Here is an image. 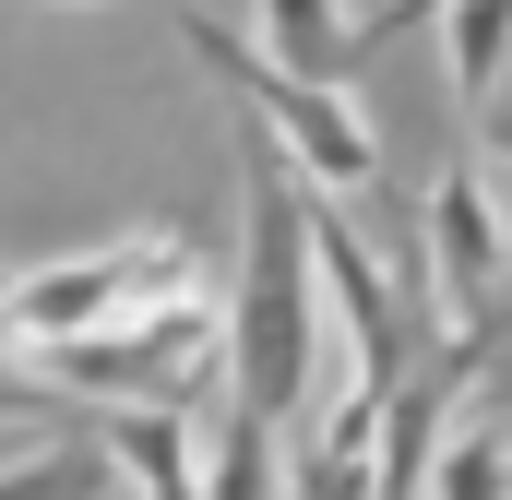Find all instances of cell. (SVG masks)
Wrapping results in <instances>:
<instances>
[{
  "instance_id": "cell-16",
  "label": "cell",
  "mask_w": 512,
  "mask_h": 500,
  "mask_svg": "<svg viewBox=\"0 0 512 500\" xmlns=\"http://www.w3.org/2000/svg\"><path fill=\"white\" fill-rule=\"evenodd\" d=\"M489 429H501V465H512V417H489Z\"/></svg>"
},
{
  "instance_id": "cell-3",
  "label": "cell",
  "mask_w": 512,
  "mask_h": 500,
  "mask_svg": "<svg viewBox=\"0 0 512 500\" xmlns=\"http://www.w3.org/2000/svg\"><path fill=\"white\" fill-rule=\"evenodd\" d=\"M167 298H203V250L179 239V227L108 239V250H84V262H48V274L0 286V370L36 358V346H60V334L120 322V310H167Z\"/></svg>"
},
{
  "instance_id": "cell-15",
  "label": "cell",
  "mask_w": 512,
  "mask_h": 500,
  "mask_svg": "<svg viewBox=\"0 0 512 500\" xmlns=\"http://www.w3.org/2000/svg\"><path fill=\"white\" fill-rule=\"evenodd\" d=\"M417 12H441V0H382V12H370V24H358V48H382V36H405V24H417Z\"/></svg>"
},
{
  "instance_id": "cell-4",
  "label": "cell",
  "mask_w": 512,
  "mask_h": 500,
  "mask_svg": "<svg viewBox=\"0 0 512 500\" xmlns=\"http://www.w3.org/2000/svg\"><path fill=\"white\" fill-rule=\"evenodd\" d=\"M179 48H191V60L274 131V155H286L298 179H334V191H370V179H382V143H370V120L346 108V84H298V72H274L251 36H227L215 12H179Z\"/></svg>"
},
{
  "instance_id": "cell-14",
  "label": "cell",
  "mask_w": 512,
  "mask_h": 500,
  "mask_svg": "<svg viewBox=\"0 0 512 500\" xmlns=\"http://www.w3.org/2000/svg\"><path fill=\"white\" fill-rule=\"evenodd\" d=\"M477 143H489V155L512 167V84H501V96H477Z\"/></svg>"
},
{
  "instance_id": "cell-6",
  "label": "cell",
  "mask_w": 512,
  "mask_h": 500,
  "mask_svg": "<svg viewBox=\"0 0 512 500\" xmlns=\"http://www.w3.org/2000/svg\"><path fill=\"white\" fill-rule=\"evenodd\" d=\"M310 274H322V298H334V322H346L358 393H393V381L417 370V322H405V298L382 286L370 239H358V227H346L334 203H310Z\"/></svg>"
},
{
  "instance_id": "cell-2",
  "label": "cell",
  "mask_w": 512,
  "mask_h": 500,
  "mask_svg": "<svg viewBox=\"0 0 512 500\" xmlns=\"http://www.w3.org/2000/svg\"><path fill=\"white\" fill-rule=\"evenodd\" d=\"M24 370L48 381V393H84V405H191L203 381L227 370V310H215V286L203 298H167V310H120L96 334L36 346Z\"/></svg>"
},
{
  "instance_id": "cell-5",
  "label": "cell",
  "mask_w": 512,
  "mask_h": 500,
  "mask_svg": "<svg viewBox=\"0 0 512 500\" xmlns=\"http://www.w3.org/2000/svg\"><path fill=\"white\" fill-rule=\"evenodd\" d=\"M417 262H429V298H441L453 334H465V322H501L512 239H501V203H489L477 167H441V191H429V215H417Z\"/></svg>"
},
{
  "instance_id": "cell-12",
  "label": "cell",
  "mask_w": 512,
  "mask_h": 500,
  "mask_svg": "<svg viewBox=\"0 0 512 500\" xmlns=\"http://www.w3.org/2000/svg\"><path fill=\"white\" fill-rule=\"evenodd\" d=\"M417 500H512L501 429H441V453H429V489H417Z\"/></svg>"
},
{
  "instance_id": "cell-17",
  "label": "cell",
  "mask_w": 512,
  "mask_h": 500,
  "mask_svg": "<svg viewBox=\"0 0 512 500\" xmlns=\"http://www.w3.org/2000/svg\"><path fill=\"white\" fill-rule=\"evenodd\" d=\"M0 286H12V274H0Z\"/></svg>"
},
{
  "instance_id": "cell-7",
  "label": "cell",
  "mask_w": 512,
  "mask_h": 500,
  "mask_svg": "<svg viewBox=\"0 0 512 500\" xmlns=\"http://www.w3.org/2000/svg\"><path fill=\"white\" fill-rule=\"evenodd\" d=\"M96 453L131 500H203V453H191V405H96Z\"/></svg>"
},
{
  "instance_id": "cell-13",
  "label": "cell",
  "mask_w": 512,
  "mask_h": 500,
  "mask_svg": "<svg viewBox=\"0 0 512 500\" xmlns=\"http://www.w3.org/2000/svg\"><path fill=\"white\" fill-rule=\"evenodd\" d=\"M96 489H108V453L96 441H48V453L0 465V500H96Z\"/></svg>"
},
{
  "instance_id": "cell-9",
  "label": "cell",
  "mask_w": 512,
  "mask_h": 500,
  "mask_svg": "<svg viewBox=\"0 0 512 500\" xmlns=\"http://www.w3.org/2000/svg\"><path fill=\"white\" fill-rule=\"evenodd\" d=\"M274 72H298V84H334L346 60H358V24L334 12V0H262V36H251Z\"/></svg>"
},
{
  "instance_id": "cell-11",
  "label": "cell",
  "mask_w": 512,
  "mask_h": 500,
  "mask_svg": "<svg viewBox=\"0 0 512 500\" xmlns=\"http://www.w3.org/2000/svg\"><path fill=\"white\" fill-rule=\"evenodd\" d=\"M441 36H453V96H501L512 84V0H441Z\"/></svg>"
},
{
  "instance_id": "cell-1",
  "label": "cell",
  "mask_w": 512,
  "mask_h": 500,
  "mask_svg": "<svg viewBox=\"0 0 512 500\" xmlns=\"http://www.w3.org/2000/svg\"><path fill=\"white\" fill-rule=\"evenodd\" d=\"M239 298H227V405L251 417H298L322 393V274H310V203H298V167L274 155V131L239 167Z\"/></svg>"
},
{
  "instance_id": "cell-10",
  "label": "cell",
  "mask_w": 512,
  "mask_h": 500,
  "mask_svg": "<svg viewBox=\"0 0 512 500\" xmlns=\"http://www.w3.org/2000/svg\"><path fill=\"white\" fill-rule=\"evenodd\" d=\"M191 453H203V500H274V489H286L274 417H251V405H215V429H203Z\"/></svg>"
},
{
  "instance_id": "cell-8",
  "label": "cell",
  "mask_w": 512,
  "mask_h": 500,
  "mask_svg": "<svg viewBox=\"0 0 512 500\" xmlns=\"http://www.w3.org/2000/svg\"><path fill=\"white\" fill-rule=\"evenodd\" d=\"M370 441H382V393H346V405L298 441L286 500H370Z\"/></svg>"
}]
</instances>
